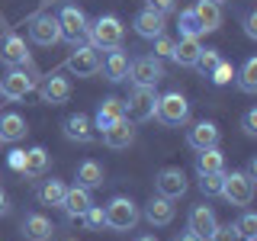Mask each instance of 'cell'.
Masks as SVG:
<instances>
[{
	"mask_svg": "<svg viewBox=\"0 0 257 241\" xmlns=\"http://www.w3.org/2000/svg\"><path fill=\"white\" fill-rule=\"evenodd\" d=\"M222 139V132H219V126L215 123H209V119H203V123H196V126H190L187 129V145L193 151H203V148H215Z\"/></svg>",
	"mask_w": 257,
	"mask_h": 241,
	"instance_id": "14",
	"label": "cell"
},
{
	"mask_svg": "<svg viewBox=\"0 0 257 241\" xmlns=\"http://www.w3.org/2000/svg\"><path fill=\"white\" fill-rule=\"evenodd\" d=\"M244 36H247V39H257V13H254V10L244 16Z\"/></svg>",
	"mask_w": 257,
	"mask_h": 241,
	"instance_id": "42",
	"label": "cell"
},
{
	"mask_svg": "<svg viewBox=\"0 0 257 241\" xmlns=\"http://www.w3.org/2000/svg\"><path fill=\"white\" fill-rule=\"evenodd\" d=\"M87 39H90V45L96 52H116V48H122V39H125V26L119 16H100V20H93L90 26H87Z\"/></svg>",
	"mask_w": 257,
	"mask_h": 241,
	"instance_id": "1",
	"label": "cell"
},
{
	"mask_svg": "<svg viewBox=\"0 0 257 241\" xmlns=\"http://www.w3.org/2000/svg\"><path fill=\"white\" fill-rule=\"evenodd\" d=\"M77 183L87 187V190L100 187V183H103V164H100V161H80V164H77Z\"/></svg>",
	"mask_w": 257,
	"mask_h": 241,
	"instance_id": "30",
	"label": "cell"
},
{
	"mask_svg": "<svg viewBox=\"0 0 257 241\" xmlns=\"http://www.w3.org/2000/svg\"><path fill=\"white\" fill-rule=\"evenodd\" d=\"M222 180H225V171L222 174H199V193L203 196H219Z\"/></svg>",
	"mask_w": 257,
	"mask_h": 241,
	"instance_id": "34",
	"label": "cell"
},
{
	"mask_svg": "<svg viewBox=\"0 0 257 241\" xmlns=\"http://www.w3.org/2000/svg\"><path fill=\"white\" fill-rule=\"evenodd\" d=\"M68 241H74V238H68Z\"/></svg>",
	"mask_w": 257,
	"mask_h": 241,
	"instance_id": "48",
	"label": "cell"
},
{
	"mask_svg": "<svg viewBox=\"0 0 257 241\" xmlns=\"http://www.w3.org/2000/svg\"><path fill=\"white\" fill-rule=\"evenodd\" d=\"M36 90V77L29 74L26 68H10L0 80V96H7V100H26V96Z\"/></svg>",
	"mask_w": 257,
	"mask_h": 241,
	"instance_id": "8",
	"label": "cell"
},
{
	"mask_svg": "<svg viewBox=\"0 0 257 241\" xmlns=\"http://www.w3.org/2000/svg\"><path fill=\"white\" fill-rule=\"evenodd\" d=\"M241 129H244L247 139H254V135H257V109H247V112H244V119H241Z\"/></svg>",
	"mask_w": 257,
	"mask_h": 241,
	"instance_id": "40",
	"label": "cell"
},
{
	"mask_svg": "<svg viewBox=\"0 0 257 241\" xmlns=\"http://www.w3.org/2000/svg\"><path fill=\"white\" fill-rule=\"evenodd\" d=\"M145 219L151 225H171L174 222V199H164V196H151L145 203Z\"/></svg>",
	"mask_w": 257,
	"mask_h": 241,
	"instance_id": "24",
	"label": "cell"
},
{
	"mask_svg": "<svg viewBox=\"0 0 257 241\" xmlns=\"http://www.w3.org/2000/svg\"><path fill=\"white\" fill-rule=\"evenodd\" d=\"M235 228L241 231V238H244V241H257V215L254 212H244Z\"/></svg>",
	"mask_w": 257,
	"mask_h": 241,
	"instance_id": "35",
	"label": "cell"
},
{
	"mask_svg": "<svg viewBox=\"0 0 257 241\" xmlns=\"http://www.w3.org/2000/svg\"><path fill=\"white\" fill-rule=\"evenodd\" d=\"M199 52H203L199 39H187V36H180V39L174 42L171 61L177 64V68H196V58H199Z\"/></svg>",
	"mask_w": 257,
	"mask_h": 241,
	"instance_id": "20",
	"label": "cell"
},
{
	"mask_svg": "<svg viewBox=\"0 0 257 241\" xmlns=\"http://www.w3.org/2000/svg\"><path fill=\"white\" fill-rule=\"evenodd\" d=\"M64 193H68V187H64V180H42V187L36 190V199L42 206H61V199H64Z\"/></svg>",
	"mask_w": 257,
	"mask_h": 241,
	"instance_id": "29",
	"label": "cell"
},
{
	"mask_svg": "<svg viewBox=\"0 0 257 241\" xmlns=\"http://www.w3.org/2000/svg\"><path fill=\"white\" fill-rule=\"evenodd\" d=\"M122 116H125V103L119 100V96H106V100L100 103V109H96V116H93V129L106 132V129Z\"/></svg>",
	"mask_w": 257,
	"mask_h": 241,
	"instance_id": "22",
	"label": "cell"
},
{
	"mask_svg": "<svg viewBox=\"0 0 257 241\" xmlns=\"http://www.w3.org/2000/svg\"><path fill=\"white\" fill-rule=\"evenodd\" d=\"M209 241H244V238H241V231L235 225H215V231L209 235Z\"/></svg>",
	"mask_w": 257,
	"mask_h": 241,
	"instance_id": "38",
	"label": "cell"
},
{
	"mask_svg": "<svg viewBox=\"0 0 257 241\" xmlns=\"http://www.w3.org/2000/svg\"><path fill=\"white\" fill-rule=\"evenodd\" d=\"M7 209H10V203H7V193H4V190H0V215H4V212H7Z\"/></svg>",
	"mask_w": 257,
	"mask_h": 241,
	"instance_id": "45",
	"label": "cell"
},
{
	"mask_svg": "<svg viewBox=\"0 0 257 241\" xmlns=\"http://www.w3.org/2000/svg\"><path fill=\"white\" fill-rule=\"evenodd\" d=\"M64 139L77 142V145H90L93 142V119L87 112H71L64 119Z\"/></svg>",
	"mask_w": 257,
	"mask_h": 241,
	"instance_id": "16",
	"label": "cell"
},
{
	"mask_svg": "<svg viewBox=\"0 0 257 241\" xmlns=\"http://www.w3.org/2000/svg\"><path fill=\"white\" fill-rule=\"evenodd\" d=\"M187 174L180 171V167H164V171H158L155 177V190H158V196H164V199H180L183 193H187Z\"/></svg>",
	"mask_w": 257,
	"mask_h": 241,
	"instance_id": "11",
	"label": "cell"
},
{
	"mask_svg": "<svg viewBox=\"0 0 257 241\" xmlns=\"http://www.w3.org/2000/svg\"><path fill=\"white\" fill-rule=\"evenodd\" d=\"M148 7H151V10H155V13L167 16V13H171L174 7H177V0H148Z\"/></svg>",
	"mask_w": 257,
	"mask_h": 241,
	"instance_id": "41",
	"label": "cell"
},
{
	"mask_svg": "<svg viewBox=\"0 0 257 241\" xmlns=\"http://www.w3.org/2000/svg\"><path fill=\"white\" fill-rule=\"evenodd\" d=\"M196 171L199 174H222L225 171V155L219 151V145L199 151V155H196Z\"/></svg>",
	"mask_w": 257,
	"mask_h": 241,
	"instance_id": "28",
	"label": "cell"
},
{
	"mask_svg": "<svg viewBox=\"0 0 257 241\" xmlns=\"http://www.w3.org/2000/svg\"><path fill=\"white\" fill-rule=\"evenodd\" d=\"M52 235H55V225H52L48 215L29 212L26 219H23V238H26V241H48Z\"/></svg>",
	"mask_w": 257,
	"mask_h": 241,
	"instance_id": "19",
	"label": "cell"
},
{
	"mask_svg": "<svg viewBox=\"0 0 257 241\" xmlns=\"http://www.w3.org/2000/svg\"><path fill=\"white\" fill-rule=\"evenodd\" d=\"M0 64H7V68H32L26 39L23 36H7L4 42H0Z\"/></svg>",
	"mask_w": 257,
	"mask_h": 241,
	"instance_id": "12",
	"label": "cell"
},
{
	"mask_svg": "<svg viewBox=\"0 0 257 241\" xmlns=\"http://www.w3.org/2000/svg\"><path fill=\"white\" fill-rule=\"evenodd\" d=\"M212 4H215V7H222V4H228V0H212Z\"/></svg>",
	"mask_w": 257,
	"mask_h": 241,
	"instance_id": "47",
	"label": "cell"
},
{
	"mask_svg": "<svg viewBox=\"0 0 257 241\" xmlns=\"http://www.w3.org/2000/svg\"><path fill=\"white\" fill-rule=\"evenodd\" d=\"M39 96L48 106H61V103L71 100V80L64 74H48L42 84H39Z\"/></svg>",
	"mask_w": 257,
	"mask_h": 241,
	"instance_id": "13",
	"label": "cell"
},
{
	"mask_svg": "<svg viewBox=\"0 0 257 241\" xmlns=\"http://www.w3.org/2000/svg\"><path fill=\"white\" fill-rule=\"evenodd\" d=\"M128 77H132L135 87H158L161 77H164V64L155 55H142V58L128 61Z\"/></svg>",
	"mask_w": 257,
	"mask_h": 241,
	"instance_id": "7",
	"label": "cell"
},
{
	"mask_svg": "<svg viewBox=\"0 0 257 241\" xmlns=\"http://www.w3.org/2000/svg\"><path fill=\"white\" fill-rule=\"evenodd\" d=\"M215 225H219V219H215V212L206 203H199V206L190 209V231H193V235H199V238L206 241L215 231Z\"/></svg>",
	"mask_w": 257,
	"mask_h": 241,
	"instance_id": "21",
	"label": "cell"
},
{
	"mask_svg": "<svg viewBox=\"0 0 257 241\" xmlns=\"http://www.w3.org/2000/svg\"><path fill=\"white\" fill-rule=\"evenodd\" d=\"M174 241H203L199 235H193V231L187 228V231H180V235H174Z\"/></svg>",
	"mask_w": 257,
	"mask_h": 241,
	"instance_id": "44",
	"label": "cell"
},
{
	"mask_svg": "<svg viewBox=\"0 0 257 241\" xmlns=\"http://www.w3.org/2000/svg\"><path fill=\"white\" fill-rule=\"evenodd\" d=\"M103 142H106L109 145V148H128V145H132L135 142V123H132V119H116V123H112L109 129H106V132H103Z\"/></svg>",
	"mask_w": 257,
	"mask_h": 241,
	"instance_id": "18",
	"label": "cell"
},
{
	"mask_svg": "<svg viewBox=\"0 0 257 241\" xmlns=\"http://www.w3.org/2000/svg\"><path fill=\"white\" fill-rule=\"evenodd\" d=\"M29 39H32L36 45H42V48L58 45V42H61V26H58V16H52V13L36 16V20H32V26H29Z\"/></svg>",
	"mask_w": 257,
	"mask_h": 241,
	"instance_id": "10",
	"label": "cell"
},
{
	"mask_svg": "<svg viewBox=\"0 0 257 241\" xmlns=\"http://www.w3.org/2000/svg\"><path fill=\"white\" fill-rule=\"evenodd\" d=\"M125 103V119H132V123H148V119H155V106H158V93L155 87H132V93H128Z\"/></svg>",
	"mask_w": 257,
	"mask_h": 241,
	"instance_id": "4",
	"label": "cell"
},
{
	"mask_svg": "<svg viewBox=\"0 0 257 241\" xmlns=\"http://www.w3.org/2000/svg\"><path fill=\"white\" fill-rule=\"evenodd\" d=\"M155 116H158V123L161 126H183L190 119V103H187V96H183L180 90H171V93H164V96H158V106H155Z\"/></svg>",
	"mask_w": 257,
	"mask_h": 241,
	"instance_id": "3",
	"label": "cell"
},
{
	"mask_svg": "<svg viewBox=\"0 0 257 241\" xmlns=\"http://www.w3.org/2000/svg\"><path fill=\"white\" fill-rule=\"evenodd\" d=\"M100 71L106 74L109 84H122V80H128V55L122 52V48L109 52V58L100 64Z\"/></svg>",
	"mask_w": 257,
	"mask_h": 241,
	"instance_id": "25",
	"label": "cell"
},
{
	"mask_svg": "<svg viewBox=\"0 0 257 241\" xmlns=\"http://www.w3.org/2000/svg\"><path fill=\"white\" fill-rule=\"evenodd\" d=\"M219 196H225V203H231V206H251V199H254V180L244 171H231V174H225Z\"/></svg>",
	"mask_w": 257,
	"mask_h": 241,
	"instance_id": "5",
	"label": "cell"
},
{
	"mask_svg": "<svg viewBox=\"0 0 257 241\" xmlns=\"http://www.w3.org/2000/svg\"><path fill=\"white\" fill-rule=\"evenodd\" d=\"M58 26H61V39L74 48V45H80L87 39V26H90V20H87V13L80 10V7H71L68 4L58 13Z\"/></svg>",
	"mask_w": 257,
	"mask_h": 241,
	"instance_id": "6",
	"label": "cell"
},
{
	"mask_svg": "<svg viewBox=\"0 0 257 241\" xmlns=\"http://www.w3.org/2000/svg\"><path fill=\"white\" fill-rule=\"evenodd\" d=\"M219 61H222L219 48H203V52H199V58H196V68L203 71V74H209V71H212Z\"/></svg>",
	"mask_w": 257,
	"mask_h": 241,
	"instance_id": "36",
	"label": "cell"
},
{
	"mask_svg": "<svg viewBox=\"0 0 257 241\" xmlns=\"http://www.w3.org/2000/svg\"><path fill=\"white\" fill-rule=\"evenodd\" d=\"M135 241H158V238H155V235H139Z\"/></svg>",
	"mask_w": 257,
	"mask_h": 241,
	"instance_id": "46",
	"label": "cell"
},
{
	"mask_svg": "<svg viewBox=\"0 0 257 241\" xmlns=\"http://www.w3.org/2000/svg\"><path fill=\"white\" fill-rule=\"evenodd\" d=\"M23 158H26V151H20V148H16V151H10V158H7V161H10V167H13V171H23Z\"/></svg>",
	"mask_w": 257,
	"mask_h": 241,
	"instance_id": "43",
	"label": "cell"
},
{
	"mask_svg": "<svg viewBox=\"0 0 257 241\" xmlns=\"http://www.w3.org/2000/svg\"><path fill=\"white\" fill-rule=\"evenodd\" d=\"M238 90H241V93H257V58H247L244 64H241Z\"/></svg>",
	"mask_w": 257,
	"mask_h": 241,
	"instance_id": "31",
	"label": "cell"
},
{
	"mask_svg": "<svg viewBox=\"0 0 257 241\" xmlns=\"http://www.w3.org/2000/svg\"><path fill=\"white\" fill-rule=\"evenodd\" d=\"M100 64H103V58L93 45H74V52L68 55V71L74 77H93L100 71Z\"/></svg>",
	"mask_w": 257,
	"mask_h": 241,
	"instance_id": "9",
	"label": "cell"
},
{
	"mask_svg": "<svg viewBox=\"0 0 257 241\" xmlns=\"http://www.w3.org/2000/svg\"><path fill=\"white\" fill-rule=\"evenodd\" d=\"M142 219V209L128 196H112L106 203V228L112 231H132Z\"/></svg>",
	"mask_w": 257,
	"mask_h": 241,
	"instance_id": "2",
	"label": "cell"
},
{
	"mask_svg": "<svg viewBox=\"0 0 257 241\" xmlns=\"http://www.w3.org/2000/svg\"><path fill=\"white\" fill-rule=\"evenodd\" d=\"M193 13H196L203 32H215L222 26V7H215L212 0H196V4H193Z\"/></svg>",
	"mask_w": 257,
	"mask_h": 241,
	"instance_id": "26",
	"label": "cell"
},
{
	"mask_svg": "<svg viewBox=\"0 0 257 241\" xmlns=\"http://www.w3.org/2000/svg\"><path fill=\"white\" fill-rule=\"evenodd\" d=\"M209 77H212V84H219V87H225L231 77H235V68H231L228 61H219L212 71H209Z\"/></svg>",
	"mask_w": 257,
	"mask_h": 241,
	"instance_id": "37",
	"label": "cell"
},
{
	"mask_svg": "<svg viewBox=\"0 0 257 241\" xmlns=\"http://www.w3.org/2000/svg\"><path fill=\"white\" fill-rule=\"evenodd\" d=\"M80 222H84L87 231H103V228H106V209H103V206H90L84 215H80Z\"/></svg>",
	"mask_w": 257,
	"mask_h": 241,
	"instance_id": "33",
	"label": "cell"
},
{
	"mask_svg": "<svg viewBox=\"0 0 257 241\" xmlns=\"http://www.w3.org/2000/svg\"><path fill=\"white\" fill-rule=\"evenodd\" d=\"M132 26H135V32H139L142 39H148V42H151L155 36H161V32L167 29V23H164V16H161V13H155L151 7H145V10L135 16Z\"/></svg>",
	"mask_w": 257,
	"mask_h": 241,
	"instance_id": "23",
	"label": "cell"
},
{
	"mask_svg": "<svg viewBox=\"0 0 257 241\" xmlns=\"http://www.w3.org/2000/svg\"><path fill=\"white\" fill-rule=\"evenodd\" d=\"M93 206V196H90V190L87 187H68V193H64V199H61V212L68 215V219H80V215L87 212V209Z\"/></svg>",
	"mask_w": 257,
	"mask_h": 241,
	"instance_id": "15",
	"label": "cell"
},
{
	"mask_svg": "<svg viewBox=\"0 0 257 241\" xmlns=\"http://www.w3.org/2000/svg\"><path fill=\"white\" fill-rule=\"evenodd\" d=\"M48 167H52V155L42 148V145H36V148L26 151V158H23V177H29V180H39V177L48 174Z\"/></svg>",
	"mask_w": 257,
	"mask_h": 241,
	"instance_id": "17",
	"label": "cell"
},
{
	"mask_svg": "<svg viewBox=\"0 0 257 241\" xmlns=\"http://www.w3.org/2000/svg\"><path fill=\"white\" fill-rule=\"evenodd\" d=\"M177 23H180V36H187V39H199V36H206L203 26H199V20H196V13H193V7H190V10H180Z\"/></svg>",
	"mask_w": 257,
	"mask_h": 241,
	"instance_id": "32",
	"label": "cell"
},
{
	"mask_svg": "<svg viewBox=\"0 0 257 241\" xmlns=\"http://www.w3.org/2000/svg\"><path fill=\"white\" fill-rule=\"evenodd\" d=\"M26 132H29V126L20 112H4L0 116V142H20V139H26Z\"/></svg>",
	"mask_w": 257,
	"mask_h": 241,
	"instance_id": "27",
	"label": "cell"
},
{
	"mask_svg": "<svg viewBox=\"0 0 257 241\" xmlns=\"http://www.w3.org/2000/svg\"><path fill=\"white\" fill-rule=\"evenodd\" d=\"M151 42H155V58H171V52H174V39L171 36L161 32V36H155Z\"/></svg>",
	"mask_w": 257,
	"mask_h": 241,
	"instance_id": "39",
	"label": "cell"
}]
</instances>
